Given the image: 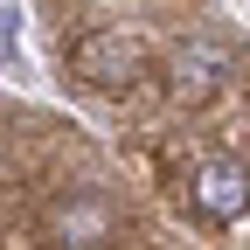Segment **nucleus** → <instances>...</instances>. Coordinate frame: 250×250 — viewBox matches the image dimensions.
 <instances>
[{"label":"nucleus","instance_id":"1","mask_svg":"<svg viewBox=\"0 0 250 250\" xmlns=\"http://www.w3.org/2000/svg\"><path fill=\"white\" fill-rule=\"evenodd\" d=\"M118 236H125V215L98 188H62L42 208V243L49 250H118Z\"/></svg>","mask_w":250,"mask_h":250},{"label":"nucleus","instance_id":"4","mask_svg":"<svg viewBox=\"0 0 250 250\" xmlns=\"http://www.w3.org/2000/svg\"><path fill=\"white\" fill-rule=\"evenodd\" d=\"M229 77H236L229 42H215V35H188V42L174 49V90H181V98H208V90H223Z\"/></svg>","mask_w":250,"mask_h":250},{"label":"nucleus","instance_id":"2","mask_svg":"<svg viewBox=\"0 0 250 250\" xmlns=\"http://www.w3.org/2000/svg\"><path fill=\"white\" fill-rule=\"evenodd\" d=\"M70 70H77L83 83H98V90H125V83L139 77V42H125V35H111V28H98V35L70 42Z\"/></svg>","mask_w":250,"mask_h":250},{"label":"nucleus","instance_id":"3","mask_svg":"<svg viewBox=\"0 0 250 250\" xmlns=\"http://www.w3.org/2000/svg\"><path fill=\"white\" fill-rule=\"evenodd\" d=\"M188 202H195V215H208V223H236L250 208V174L236 160H202L188 174Z\"/></svg>","mask_w":250,"mask_h":250}]
</instances>
